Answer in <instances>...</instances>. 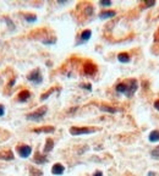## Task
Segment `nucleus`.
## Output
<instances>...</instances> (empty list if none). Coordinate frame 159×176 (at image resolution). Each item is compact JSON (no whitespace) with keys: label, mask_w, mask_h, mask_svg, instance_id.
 <instances>
[{"label":"nucleus","mask_w":159,"mask_h":176,"mask_svg":"<svg viewBox=\"0 0 159 176\" xmlns=\"http://www.w3.org/2000/svg\"><path fill=\"white\" fill-rule=\"evenodd\" d=\"M149 141L151 142H158L159 141V131H152L149 135Z\"/></svg>","instance_id":"obj_16"},{"label":"nucleus","mask_w":159,"mask_h":176,"mask_svg":"<svg viewBox=\"0 0 159 176\" xmlns=\"http://www.w3.org/2000/svg\"><path fill=\"white\" fill-rule=\"evenodd\" d=\"M23 17L26 19V21H28V22H34L37 20V16L36 15H32V14H25Z\"/></svg>","instance_id":"obj_17"},{"label":"nucleus","mask_w":159,"mask_h":176,"mask_svg":"<svg viewBox=\"0 0 159 176\" xmlns=\"http://www.w3.org/2000/svg\"><path fill=\"white\" fill-rule=\"evenodd\" d=\"M93 176H103V174H102V171H96Z\"/></svg>","instance_id":"obj_26"},{"label":"nucleus","mask_w":159,"mask_h":176,"mask_svg":"<svg viewBox=\"0 0 159 176\" xmlns=\"http://www.w3.org/2000/svg\"><path fill=\"white\" fill-rule=\"evenodd\" d=\"M151 154H152V156L153 158H156V159H159V146L158 147H156L152 152H151Z\"/></svg>","instance_id":"obj_20"},{"label":"nucleus","mask_w":159,"mask_h":176,"mask_svg":"<svg viewBox=\"0 0 159 176\" xmlns=\"http://www.w3.org/2000/svg\"><path fill=\"white\" fill-rule=\"evenodd\" d=\"M118 59H119L120 62H129L130 61V55L127 53H120L118 55Z\"/></svg>","instance_id":"obj_15"},{"label":"nucleus","mask_w":159,"mask_h":176,"mask_svg":"<svg viewBox=\"0 0 159 176\" xmlns=\"http://www.w3.org/2000/svg\"><path fill=\"white\" fill-rule=\"evenodd\" d=\"M116 15L115 11H102L99 14V19L100 20H105V19H110V17H114Z\"/></svg>","instance_id":"obj_10"},{"label":"nucleus","mask_w":159,"mask_h":176,"mask_svg":"<svg viewBox=\"0 0 159 176\" xmlns=\"http://www.w3.org/2000/svg\"><path fill=\"white\" fill-rule=\"evenodd\" d=\"M48 161V159L45 158V156H40L39 153H36V156H34V163H37V164H44V163H47Z\"/></svg>","instance_id":"obj_14"},{"label":"nucleus","mask_w":159,"mask_h":176,"mask_svg":"<svg viewBox=\"0 0 159 176\" xmlns=\"http://www.w3.org/2000/svg\"><path fill=\"white\" fill-rule=\"evenodd\" d=\"M137 87H139V83H137L136 79H129V81H126V82L119 83L115 89H116L118 93H122V94H125L126 97L131 98L135 94V92L137 91Z\"/></svg>","instance_id":"obj_1"},{"label":"nucleus","mask_w":159,"mask_h":176,"mask_svg":"<svg viewBox=\"0 0 159 176\" xmlns=\"http://www.w3.org/2000/svg\"><path fill=\"white\" fill-rule=\"evenodd\" d=\"M53 147H54V142H53V139H52V138H48V139H47V142H45V147H44V152H45V153H48V152H50V151L53 149Z\"/></svg>","instance_id":"obj_13"},{"label":"nucleus","mask_w":159,"mask_h":176,"mask_svg":"<svg viewBox=\"0 0 159 176\" xmlns=\"http://www.w3.org/2000/svg\"><path fill=\"white\" fill-rule=\"evenodd\" d=\"M100 5L102 6H110L111 5V1H100Z\"/></svg>","instance_id":"obj_22"},{"label":"nucleus","mask_w":159,"mask_h":176,"mask_svg":"<svg viewBox=\"0 0 159 176\" xmlns=\"http://www.w3.org/2000/svg\"><path fill=\"white\" fill-rule=\"evenodd\" d=\"M154 108H156L157 110H159V100H157V102L154 103Z\"/></svg>","instance_id":"obj_25"},{"label":"nucleus","mask_w":159,"mask_h":176,"mask_svg":"<svg viewBox=\"0 0 159 176\" xmlns=\"http://www.w3.org/2000/svg\"><path fill=\"white\" fill-rule=\"evenodd\" d=\"M64 171H65V168L61 164H59V163L54 164L53 168H52V174H54V175H62Z\"/></svg>","instance_id":"obj_7"},{"label":"nucleus","mask_w":159,"mask_h":176,"mask_svg":"<svg viewBox=\"0 0 159 176\" xmlns=\"http://www.w3.org/2000/svg\"><path fill=\"white\" fill-rule=\"evenodd\" d=\"M27 78H28L30 82H33L34 84H39V83H42V81H43V76H42V74H40V71L38 69L33 70V71L27 76Z\"/></svg>","instance_id":"obj_4"},{"label":"nucleus","mask_w":159,"mask_h":176,"mask_svg":"<svg viewBox=\"0 0 159 176\" xmlns=\"http://www.w3.org/2000/svg\"><path fill=\"white\" fill-rule=\"evenodd\" d=\"M30 97H31V93H30L27 89L21 91L20 94H19V102H27Z\"/></svg>","instance_id":"obj_12"},{"label":"nucleus","mask_w":159,"mask_h":176,"mask_svg":"<svg viewBox=\"0 0 159 176\" xmlns=\"http://www.w3.org/2000/svg\"><path fill=\"white\" fill-rule=\"evenodd\" d=\"M81 87H83V88H86V89H88V91H91L92 89V86L88 83V84H81Z\"/></svg>","instance_id":"obj_23"},{"label":"nucleus","mask_w":159,"mask_h":176,"mask_svg":"<svg viewBox=\"0 0 159 176\" xmlns=\"http://www.w3.org/2000/svg\"><path fill=\"white\" fill-rule=\"evenodd\" d=\"M17 152H19L21 158H28L30 154L32 153V148L30 146H19Z\"/></svg>","instance_id":"obj_6"},{"label":"nucleus","mask_w":159,"mask_h":176,"mask_svg":"<svg viewBox=\"0 0 159 176\" xmlns=\"http://www.w3.org/2000/svg\"><path fill=\"white\" fill-rule=\"evenodd\" d=\"M30 173H31V176H43V173L39 169H36V168H31Z\"/></svg>","instance_id":"obj_18"},{"label":"nucleus","mask_w":159,"mask_h":176,"mask_svg":"<svg viewBox=\"0 0 159 176\" xmlns=\"http://www.w3.org/2000/svg\"><path fill=\"white\" fill-rule=\"evenodd\" d=\"M102 110L104 111H108V113H116V109L115 108H111V106H107V105H102L100 106Z\"/></svg>","instance_id":"obj_19"},{"label":"nucleus","mask_w":159,"mask_h":176,"mask_svg":"<svg viewBox=\"0 0 159 176\" xmlns=\"http://www.w3.org/2000/svg\"><path fill=\"white\" fill-rule=\"evenodd\" d=\"M83 72L87 75V76H93L96 72H97V66L92 62V61H87L83 66Z\"/></svg>","instance_id":"obj_5"},{"label":"nucleus","mask_w":159,"mask_h":176,"mask_svg":"<svg viewBox=\"0 0 159 176\" xmlns=\"http://www.w3.org/2000/svg\"><path fill=\"white\" fill-rule=\"evenodd\" d=\"M0 159H2V160H12L14 159V153L11 151L0 152Z\"/></svg>","instance_id":"obj_8"},{"label":"nucleus","mask_w":159,"mask_h":176,"mask_svg":"<svg viewBox=\"0 0 159 176\" xmlns=\"http://www.w3.org/2000/svg\"><path fill=\"white\" fill-rule=\"evenodd\" d=\"M91 36H92V32H91L89 29L83 31V32L81 33V37H80V39H81V42H80V43H84V42H87L88 39L91 38Z\"/></svg>","instance_id":"obj_11"},{"label":"nucleus","mask_w":159,"mask_h":176,"mask_svg":"<svg viewBox=\"0 0 159 176\" xmlns=\"http://www.w3.org/2000/svg\"><path fill=\"white\" fill-rule=\"evenodd\" d=\"M53 92H54V89H50V91H49V92H47L45 94H42V97H40V99H42V100H45V99H47V98L49 97V96H50V94H52Z\"/></svg>","instance_id":"obj_21"},{"label":"nucleus","mask_w":159,"mask_h":176,"mask_svg":"<svg viewBox=\"0 0 159 176\" xmlns=\"http://www.w3.org/2000/svg\"><path fill=\"white\" fill-rule=\"evenodd\" d=\"M4 114H5V108H4V105L0 104V116H2Z\"/></svg>","instance_id":"obj_24"},{"label":"nucleus","mask_w":159,"mask_h":176,"mask_svg":"<svg viewBox=\"0 0 159 176\" xmlns=\"http://www.w3.org/2000/svg\"><path fill=\"white\" fill-rule=\"evenodd\" d=\"M148 175H149V176H156V175H154V174H153V173H149Z\"/></svg>","instance_id":"obj_27"},{"label":"nucleus","mask_w":159,"mask_h":176,"mask_svg":"<svg viewBox=\"0 0 159 176\" xmlns=\"http://www.w3.org/2000/svg\"><path fill=\"white\" fill-rule=\"evenodd\" d=\"M93 132H96V129H92V127H71L70 129V133L72 136L88 135V133H93Z\"/></svg>","instance_id":"obj_2"},{"label":"nucleus","mask_w":159,"mask_h":176,"mask_svg":"<svg viewBox=\"0 0 159 176\" xmlns=\"http://www.w3.org/2000/svg\"><path fill=\"white\" fill-rule=\"evenodd\" d=\"M54 127L53 126H45V127H42V129H36L34 132L36 133H52L54 132Z\"/></svg>","instance_id":"obj_9"},{"label":"nucleus","mask_w":159,"mask_h":176,"mask_svg":"<svg viewBox=\"0 0 159 176\" xmlns=\"http://www.w3.org/2000/svg\"><path fill=\"white\" fill-rule=\"evenodd\" d=\"M45 113H47V106H40L39 109H37L36 111L28 114L27 119L28 120H33V121H38L40 119H43V116L45 115Z\"/></svg>","instance_id":"obj_3"}]
</instances>
